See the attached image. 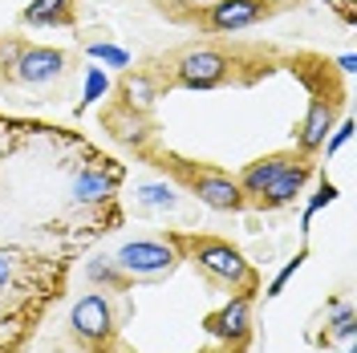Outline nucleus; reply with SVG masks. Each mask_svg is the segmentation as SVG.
<instances>
[{
	"mask_svg": "<svg viewBox=\"0 0 357 353\" xmlns=\"http://www.w3.org/2000/svg\"><path fill=\"white\" fill-rule=\"evenodd\" d=\"M178 248H187V256L199 264L203 276L220 280V285H236V288H256V272L248 268V260L223 240H191V236H175Z\"/></svg>",
	"mask_w": 357,
	"mask_h": 353,
	"instance_id": "f257e3e1",
	"label": "nucleus"
},
{
	"mask_svg": "<svg viewBox=\"0 0 357 353\" xmlns=\"http://www.w3.org/2000/svg\"><path fill=\"white\" fill-rule=\"evenodd\" d=\"M178 260V240H130L118 248L114 264L122 268L126 280H151V276H162L171 272Z\"/></svg>",
	"mask_w": 357,
	"mask_h": 353,
	"instance_id": "f03ea898",
	"label": "nucleus"
},
{
	"mask_svg": "<svg viewBox=\"0 0 357 353\" xmlns=\"http://www.w3.org/2000/svg\"><path fill=\"white\" fill-rule=\"evenodd\" d=\"M69 329H73V337H77L86 350H102V345L114 337L110 301H106L102 292H86V296L73 305V313H69Z\"/></svg>",
	"mask_w": 357,
	"mask_h": 353,
	"instance_id": "7ed1b4c3",
	"label": "nucleus"
},
{
	"mask_svg": "<svg viewBox=\"0 0 357 353\" xmlns=\"http://www.w3.org/2000/svg\"><path fill=\"white\" fill-rule=\"evenodd\" d=\"M227 77V57L220 49H207V45H195V49H183L175 57V82L187 89H211Z\"/></svg>",
	"mask_w": 357,
	"mask_h": 353,
	"instance_id": "20e7f679",
	"label": "nucleus"
},
{
	"mask_svg": "<svg viewBox=\"0 0 357 353\" xmlns=\"http://www.w3.org/2000/svg\"><path fill=\"white\" fill-rule=\"evenodd\" d=\"M203 329L211 333L215 341H227L231 350H240L248 337H252V292L227 301L220 313H211V317L203 321Z\"/></svg>",
	"mask_w": 357,
	"mask_h": 353,
	"instance_id": "39448f33",
	"label": "nucleus"
},
{
	"mask_svg": "<svg viewBox=\"0 0 357 353\" xmlns=\"http://www.w3.org/2000/svg\"><path fill=\"white\" fill-rule=\"evenodd\" d=\"M66 73V53L61 49H49V45H21V57L13 77L24 86H49Z\"/></svg>",
	"mask_w": 357,
	"mask_h": 353,
	"instance_id": "423d86ee",
	"label": "nucleus"
},
{
	"mask_svg": "<svg viewBox=\"0 0 357 353\" xmlns=\"http://www.w3.org/2000/svg\"><path fill=\"white\" fill-rule=\"evenodd\" d=\"M312 167H317V163H312L305 151H301V155H289V163H284V167L272 175V183L260 191V203H268V207H284V203H292V199L305 191Z\"/></svg>",
	"mask_w": 357,
	"mask_h": 353,
	"instance_id": "0eeeda50",
	"label": "nucleus"
},
{
	"mask_svg": "<svg viewBox=\"0 0 357 353\" xmlns=\"http://www.w3.org/2000/svg\"><path fill=\"white\" fill-rule=\"evenodd\" d=\"M191 191L199 195V203L207 207H215V211H231V207H240V183L236 179L220 175V171H195L191 175Z\"/></svg>",
	"mask_w": 357,
	"mask_h": 353,
	"instance_id": "6e6552de",
	"label": "nucleus"
},
{
	"mask_svg": "<svg viewBox=\"0 0 357 353\" xmlns=\"http://www.w3.org/2000/svg\"><path fill=\"white\" fill-rule=\"evenodd\" d=\"M264 17V0H215L207 21L215 33H236V29H248Z\"/></svg>",
	"mask_w": 357,
	"mask_h": 353,
	"instance_id": "1a4fd4ad",
	"label": "nucleus"
},
{
	"mask_svg": "<svg viewBox=\"0 0 357 353\" xmlns=\"http://www.w3.org/2000/svg\"><path fill=\"white\" fill-rule=\"evenodd\" d=\"M118 179H122V167H86L82 175L73 179V187H69V195H73V203H82V207H89V203H102V199L114 195V187H118Z\"/></svg>",
	"mask_w": 357,
	"mask_h": 353,
	"instance_id": "9d476101",
	"label": "nucleus"
},
{
	"mask_svg": "<svg viewBox=\"0 0 357 353\" xmlns=\"http://www.w3.org/2000/svg\"><path fill=\"white\" fill-rule=\"evenodd\" d=\"M333 118H337V106L333 102H312L309 114H305V126H301V151L312 155L325 147V138L333 130Z\"/></svg>",
	"mask_w": 357,
	"mask_h": 353,
	"instance_id": "9b49d317",
	"label": "nucleus"
},
{
	"mask_svg": "<svg viewBox=\"0 0 357 353\" xmlns=\"http://www.w3.org/2000/svg\"><path fill=\"white\" fill-rule=\"evenodd\" d=\"M284 163H289V155H268V158H260V163H248L244 175H240V191H244V195H256V199H260V191H264L268 183H272V175H276Z\"/></svg>",
	"mask_w": 357,
	"mask_h": 353,
	"instance_id": "f8f14e48",
	"label": "nucleus"
},
{
	"mask_svg": "<svg viewBox=\"0 0 357 353\" xmlns=\"http://www.w3.org/2000/svg\"><path fill=\"white\" fill-rule=\"evenodd\" d=\"M73 4L69 0H37L24 8V24H66Z\"/></svg>",
	"mask_w": 357,
	"mask_h": 353,
	"instance_id": "ddd939ff",
	"label": "nucleus"
},
{
	"mask_svg": "<svg viewBox=\"0 0 357 353\" xmlns=\"http://www.w3.org/2000/svg\"><path fill=\"white\" fill-rule=\"evenodd\" d=\"M122 93H126V106H130V110H151L158 89L146 73H134V77H126V89H122Z\"/></svg>",
	"mask_w": 357,
	"mask_h": 353,
	"instance_id": "4468645a",
	"label": "nucleus"
},
{
	"mask_svg": "<svg viewBox=\"0 0 357 353\" xmlns=\"http://www.w3.org/2000/svg\"><path fill=\"white\" fill-rule=\"evenodd\" d=\"M89 280H102L106 288H122V285H126V276H122V268L114 264V256L89 260Z\"/></svg>",
	"mask_w": 357,
	"mask_h": 353,
	"instance_id": "2eb2a0df",
	"label": "nucleus"
},
{
	"mask_svg": "<svg viewBox=\"0 0 357 353\" xmlns=\"http://www.w3.org/2000/svg\"><path fill=\"white\" fill-rule=\"evenodd\" d=\"M138 199H142L146 207H175L171 183H142V187H138Z\"/></svg>",
	"mask_w": 357,
	"mask_h": 353,
	"instance_id": "dca6fc26",
	"label": "nucleus"
},
{
	"mask_svg": "<svg viewBox=\"0 0 357 353\" xmlns=\"http://www.w3.org/2000/svg\"><path fill=\"white\" fill-rule=\"evenodd\" d=\"M329 325H333V329H329L333 337H341V341H354V309H349V305H341Z\"/></svg>",
	"mask_w": 357,
	"mask_h": 353,
	"instance_id": "f3484780",
	"label": "nucleus"
},
{
	"mask_svg": "<svg viewBox=\"0 0 357 353\" xmlns=\"http://www.w3.org/2000/svg\"><path fill=\"white\" fill-rule=\"evenodd\" d=\"M337 199V187L329 183V179H321V187H317V195H312V203H309V211H305V223L312 220V211H321L325 203H333Z\"/></svg>",
	"mask_w": 357,
	"mask_h": 353,
	"instance_id": "a211bd4d",
	"label": "nucleus"
},
{
	"mask_svg": "<svg viewBox=\"0 0 357 353\" xmlns=\"http://www.w3.org/2000/svg\"><path fill=\"white\" fill-rule=\"evenodd\" d=\"M349 134H354V122H341L333 138H325V151H329V155H333V151H341V147L349 142Z\"/></svg>",
	"mask_w": 357,
	"mask_h": 353,
	"instance_id": "6ab92c4d",
	"label": "nucleus"
},
{
	"mask_svg": "<svg viewBox=\"0 0 357 353\" xmlns=\"http://www.w3.org/2000/svg\"><path fill=\"white\" fill-rule=\"evenodd\" d=\"M93 57H106L114 66H126V53L122 49H110V45H93Z\"/></svg>",
	"mask_w": 357,
	"mask_h": 353,
	"instance_id": "aec40b11",
	"label": "nucleus"
},
{
	"mask_svg": "<svg viewBox=\"0 0 357 353\" xmlns=\"http://www.w3.org/2000/svg\"><path fill=\"white\" fill-rule=\"evenodd\" d=\"M8 272H13V260L0 252V288H4V280H8Z\"/></svg>",
	"mask_w": 357,
	"mask_h": 353,
	"instance_id": "412c9836",
	"label": "nucleus"
},
{
	"mask_svg": "<svg viewBox=\"0 0 357 353\" xmlns=\"http://www.w3.org/2000/svg\"><path fill=\"white\" fill-rule=\"evenodd\" d=\"M227 353H236V350H227Z\"/></svg>",
	"mask_w": 357,
	"mask_h": 353,
	"instance_id": "4be33fe9",
	"label": "nucleus"
}]
</instances>
